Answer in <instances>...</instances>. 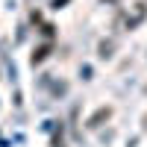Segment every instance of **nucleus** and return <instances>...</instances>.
Listing matches in <instances>:
<instances>
[{"label":"nucleus","instance_id":"nucleus-1","mask_svg":"<svg viewBox=\"0 0 147 147\" xmlns=\"http://www.w3.org/2000/svg\"><path fill=\"white\" fill-rule=\"evenodd\" d=\"M109 115H112V109H109V106H103V109H97V112L88 118V127H100V121H106Z\"/></svg>","mask_w":147,"mask_h":147},{"label":"nucleus","instance_id":"nucleus-2","mask_svg":"<svg viewBox=\"0 0 147 147\" xmlns=\"http://www.w3.org/2000/svg\"><path fill=\"white\" fill-rule=\"evenodd\" d=\"M47 56H50V44H44V47H38V50L32 53V65H38V62H44Z\"/></svg>","mask_w":147,"mask_h":147},{"label":"nucleus","instance_id":"nucleus-3","mask_svg":"<svg viewBox=\"0 0 147 147\" xmlns=\"http://www.w3.org/2000/svg\"><path fill=\"white\" fill-rule=\"evenodd\" d=\"M109 50H112V44H106V41H103V44H100V56H103V59H106V56H112Z\"/></svg>","mask_w":147,"mask_h":147}]
</instances>
